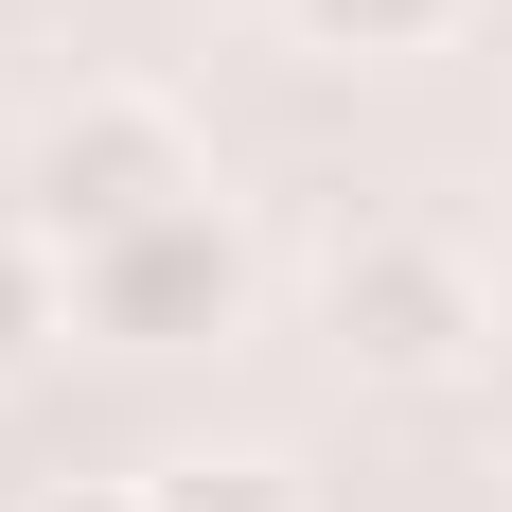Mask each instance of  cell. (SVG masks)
<instances>
[{"label": "cell", "instance_id": "6", "mask_svg": "<svg viewBox=\"0 0 512 512\" xmlns=\"http://www.w3.org/2000/svg\"><path fill=\"white\" fill-rule=\"evenodd\" d=\"M283 36H301V53H354V71H371V53L460 36V0H283Z\"/></svg>", "mask_w": 512, "mask_h": 512}, {"label": "cell", "instance_id": "4", "mask_svg": "<svg viewBox=\"0 0 512 512\" xmlns=\"http://www.w3.org/2000/svg\"><path fill=\"white\" fill-rule=\"evenodd\" d=\"M142 512H301V477L265 460V442H177L142 477Z\"/></svg>", "mask_w": 512, "mask_h": 512}, {"label": "cell", "instance_id": "1", "mask_svg": "<svg viewBox=\"0 0 512 512\" xmlns=\"http://www.w3.org/2000/svg\"><path fill=\"white\" fill-rule=\"evenodd\" d=\"M212 177H195V124L159 89H71L18 142V230H36L53 265H89V248H124V230H159V212H195Z\"/></svg>", "mask_w": 512, "mask_h": 512}, {"label": "cell", "instance_id": "5", "mask_svg": "<svg viewBox=\"0 0 512 512\" xmlns=\"http://www.w3.org/2000/svg\"><path fill=\"white\" fill-rule=\"evenodd\" d=\"M53 336H71V265H53L36 230H18V212H0V389H18V371H36Z\"/></svg>", "mask_w": 512, "mask_h": 512}, {"label": "cell", "instance_id": "3", "mask_svg": "<svg viewBox=\"0 0 512 512\" xmlns=\"http://www.w3.org/2000/svg\"><path fill=\"white\" fill-rule=\"evenodd\" d=\"M248 230L230 212H159V230H124V248L71 265V336H106V354H212V336H248Z\"/></svg>", "mask_w": 512, "mask_h": 512}, {"label": "cell", "instance_id": "7", "mask_svg": "<svg viewBox=\"0 0 512 512\" xmlns=\"http://www.w3.org/2000/svg\"><path fill=\"white\" fill-rule=\"evenodd\" d=\"M18 512H142V477H36Z\"/></svg>", "mask_w": 512, "mask_h": 512}, {"label": "cell", "instance_id": "2", "mask_svg": "<svg viewBox=\"0 0 512 512\" xmlns=\"http://www.w3.org/2000/svg\"><path fill=\"white\" fill-rule=\"evenodd\" d=\"M318 336H336L371 389H442V371H477L495 301H477V265L442 248V230H354V248L318 265Z\"/></svg>", "mask_w": 512, "mask_h": 512}]
</instances>
